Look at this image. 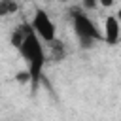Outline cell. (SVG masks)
<instances>
[{
    "mask_svg": "<svg viewBox=\"0 0 121 121\" xmlns=\"http://www.w3.org/2000/svg\"><path fill=\"white\" fill-rule=\"evenodd\" d=\"M60 2H66V0H60Z\"/></svg>",
    "mask_w": 121,
    "mask_h": 121,
    "instance_id": "ba28073f",
    "label": "cell"
},
{
    "mask_svg": "<svg viewBox=\"0 0 121 121\" xmlns=\"http://www.w3.org/2000/svg\"><path fill=\"white\" fill-rule=\"evenodd\" d=\"M81 4L87 8V9H95L98 6V0H81Z\"/></svg>",
    "mask_w": 121,
    "mask_h": 121,
    "instance_id": "8992f818",
    "label": "cell"
},
{
    "mask_svg": "<svg viewBox=\"0 0 121 121\" xmlns=\"http://www.w3.org/2000/svg\"><path fill=\"white\" fill-rule=\"evenodd\" d=\"M28 26L43 43H53L57 40V25L43 8L34 9V15H32V21Z\"/></svg>",
    "mask_w": 121,
    "mask_h": 121,
    "instance_id": "7a4b0ae2",
    "label": "cell"
},
{
    "mask_svg": "<svg viewBox=\"0 0 121 121\" xmlns=\"http://www.w3.org/2000/svg\"><path fill=\"white\" fill-rule=\"evenodd\" d=\"M23 36H25V30H21V28H19V30H15V32H13V36H11V43H13L15 47H17V45L21 43Z\"/></svg>",
    "mask_w": 121,
    "mask_h": 121,
    "instance_id": "5b68a950",
    "label": "cell"
},
{
    "mask_svg": "<svg viewBox=\"0 0 121 121\" xmlns=\"http://www.w3.org/2000/svg\"><path fill=\"white\" fill-rule=\"evenodd\" d=\"M102 40L108 45H117L121 40V25L117 15H106L104 19V28H102Z\"/></svg>",
    "mask_w": 121,
    "mask_h": 121,
    "instance_id": "277c9868",
    "label": "cell"
},
{
    "mask_svg": "<svg viewBox=\"0 0 121 121\" xmlns=\"http://www.w3.org/2000/svg\"><path fill=\"white\" fill-rule=\"evenodd\" d=\"M72 25H74V32H76V36H78V40H79L81 45L87 47V45H91L93 42L102 40V32L98 30L96 23H95L87 13H81V11L74 13Z\"/></svg>",
    "mask_w": 121,
    "mask_h": 121,
    "instance_id": "3957f363",
    "label": "cell"
},
{
    "mask_svg": "<svg viewBox=\"0 0 121 121\" xmlns=\"http://www.w3.org/2000/svg\"><path fill=\"white\" fill-rule=\"evenodd\" d=\"M115 4V0H98V6L100 8H112Z\"/></svg>",
    "mask_w": 121,
    "mask_h": 121,
    "instance_id": "52a82bcc",
    "label": "cell"
},
{
    "mask_svg": "<svg viewBox=\"0 0 121 121\" xmlns=\"http://www.w3.org/2000/svg\"><path fill=\"white\" fill-rule=\"evenodd\" d=\"M25 64H26V74L30 83L36 87V83L40 81L43 68H45V49H43V42L30 30V26H26L25 36L21 40V43L17 45Z\"/></svg>",
    "mask_w": 121,
    "mask_h": 121,
    "instance_id": "6da1fadb",
    "label": "cell"
}]
</instances>
